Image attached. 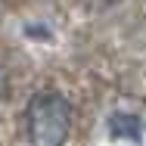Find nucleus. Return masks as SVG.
Wrapping results in <instances>:
<instances>
[{"instance_id": "obj_1", "label": "nucleus", "mask_w": 146, "mask_h": 146, "mask_svg": "<svg viewBox=\"0 0 146 146\" xmlns=\"http://www.w3.org/2000/svg\"><path fill=\"white\" fill-rule=\"evenodd\" d=\"M25 134L31 146H62L72 134V106L56 90L34 93L25 106Z\"/></svg>"}, {"instance_id": "obj_2", "label": "nucleus", "mask_w": 146, "mask_h": 146, "mask_svg": "<svg viewBox=\"0 0 146 146\" xmlns=\"http://www.w3.org/2000/svg\"><path fill=\"white\" fill-rule=\"evenodd\" d=\"M109 131H112L115 137H140V121L134 115H112Z\"/></svg>"}]
</instances>
